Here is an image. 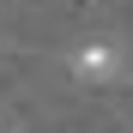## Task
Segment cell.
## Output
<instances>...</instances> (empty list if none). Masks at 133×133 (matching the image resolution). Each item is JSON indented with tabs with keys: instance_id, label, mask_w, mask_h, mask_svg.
I'll return each mask as SVG.
<instances>
[{
	"instance_id": "obj_1",
	"label": "cell",
	"mask_w": 133,
	"mask_h": 133,
	"mask_svg": "<svg viewBox=\"0 0 133 133\" xmlns=\"http://www.w3.org/2000/svg\"><path fill=\"white\" fill-rule=\"evenodd\" d=\"M66 66H73L79 85H115V79H121V49H115L109 36H85Z\"/></svg>"
}]
</instances>
